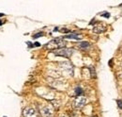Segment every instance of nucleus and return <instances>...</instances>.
<instances>
[{"label": "nucleus", "instance_id": "obj_1", "mask_svg": "<svg viewBox=\"0 0 122 117\" xmlns=\"http://www.w3.org/2000/svg\"><path fill=\"white\" fill-rule=\"evenodd\" d=\"M66 45V42L64 41L63 38H56V39H54L52 41H50L48 44H46V48L48 49H54L55 50H57V49H60V48H64Z\"/></svg>", "mask_w": 122, "mask_h": 117}, {"label": "nucleus", "instance_id": "obj_2", "mask_svg": "<svg viewBox=\"0 0 122 117\" xmlns=\"http://www.w3.org/2000/svg\"><path fill=\"white\" fill-rule=\"evenodd\" d=\"M54 54L56 56H59V57H63V58H71V55L73 54V50L71 48H60L57 50L54 51Z\"/></svg>", "mask_w": 122, "mask_h": 117}, {"label": "nucleus", "instance_id": "obj_3", "mask_svg": "<svg viewBox=\"0 0 122 117\" xmlns=\"http://www.w3.org/2000/svg\"><path fill=\"white\" fill-rule=\"evenodd\" d=\"M23 115H24V117H37V112L33 108L27 107L24 110Z\"/></svg>", "mask_w": 122, "mask_h": 117}, {"label": "nucleus", "instance_id": "obj_4", "mask_svg": "<svg viewBox=\"0 0 122 117\" xmlns=\"http://www.w3.org/2000/svg\"><path fill=\"white\" fill-rule=\"evenodd\" d=\"M86 97H84V96H78L76 99H75V101H74V106L76 108H78V109H80V108H83L86 105Z\"/></svg>", "mask_w": 122, "mask_h": 117}, {"label": "nucleus", "instance_id": "obj_5", "mask_svg": "<svg viewBox=\"0 0 122 117\" xmlns=\"http://www.w3.org/2000/svg\"><path fill=\"white\" fill-rule=\"evenodd\" d=\"M41 115L43 117H51L52 114H53V110H52L50 107L45 106V107L41 108Z\"/></svg>", "mask_w": 122, "mask_h": 117}, {"label": "nucleus", "instance_id": "obj_6", "mask_svg": "<svg viewBox=\"0 0 122 117\" xmlns=\"http://www.w3.org/2000/svg\"><path fill=\"white\" fill-rule=\"evenodd\" d=\"M82 38V36L81 35H78V34H75V33H71V34H70V35H65L64 37H63V39L65 40V39H74V40H80Z\"/></svg>", "mask_w": 122, "mask_h": 117}, {"label": "nucleus", "instance_id": "obj_7", "mask_svg": "<svg viewBox=\"0 0 122 117\" xmlns=\"http://www.w3.org/2000/svg\"><path fill=\"white\" fill-rule=\"evenodd\" d=\"M104 31H105V28L102 27V25L96 26V27H94V29H93V32H95V33H102V32H104Z\"/></svg>", "mask_w": 122, "mask_h": 117}, {"label": "nucleus", "instance_id": "obj_8", "mask_svg": "<svg viewBox=\"0 0 122 117\" xmlns=\"http://www.w3.org/2000/svg\"><path fill=\"white\" fill-rule=\"evenodd\" d=\"M89 43L88 42H82V43H80L79 44V46H80V48H83V49H86V48H88L89 47Z\"/></svg>", "mask_w": 122, "mask_h": 117}, {"label": "nucleus", "instance_id": "obj_9", "mask_svg": "<svg viewBox=\"0 0 122 117\" xmlns=\"http://www.w3.org/2000/svg\"><path fill=\"white\" fill-rule=\"evenodd\" d=\"M89 71H90V75H91V77H96V71H95V69L93 68V67H89Z\"/></svg>", "mask_w": 122, "mask_h": 117}, {"label": "nucleus", "instance_id": "obj_10", "mask_svg": "<svg viewBox=\"0 0 122 117\" xmlns=\"http://www.w3.org/2000/svg\"><path fill=\"white\" fill-rule=\"evenodd\" d=\"M117 106H118V108L119 109H121L122 110V100H117Z\"/></svg>", "mask_w": 122, "mask_h": 117}, {"label": "nucleus", "instance_id": "obj_11", "mask_svg": "<svg viewBox=\"0 0 122 117\" xmlns=\"http://www.w3.org/2000/svg\"><path fill=\"white\" fill-rule=\"evenodd\" d=\"M42 35H43V33H42V32H40V33H38V34H35V35H34V38L37 39V38H39L40 36H42Z\"/></svg>", "mask_w": 122, "mask_h": 117}, {"label": "nucleus", "instance_id": "obj_12", "mask_svg": "<svg viewBox=\"0 0 122 117\" xmlns=\"http://www.w3.org/2000/svg\"><path fill=\"white\" fill-rule=\"evenodd\" d=\"M75 92H76V94H82V93H83V91H82V89H81V88H77Z\"/></svg>", "mask_w": 122, "mask_h": 117}, {"label": "nucleus", "instance_id": "obj_13", "mask_svg": "<svg viewBox=\"0 0 122 117\" xmlns=\"http://www.w3.org/2000/svg\"><path fill=\"white\" fill-rule=\"evenodd\" d=\"M102 16H104V17H106V18H109L110 17V14L108 13V12H103V13H102Z\"/></svg>", "mask_w": 122, "mask_h": 117}, {"label": "nucleus", "instance_id": "obj_14", "mask_svg": "<svg viewBox=\"0 0 122 117\" xmlns=\"http://www.w3.org/2000/svg\"><path fill=\"white\" fill-rule=\"evenodd\" d=\"M60 31L61 32H66V33H70V32H71V30H69V29H62Z\"/></svg>", "mask_w": 122, "mask_h": 117}, {"label": "nucleus", "instance_id": "obj_15", "mask_svg": "<svg viewBox=\"0 0 122 117\" xmlns=\"http://www.w3.org/2000/svg\"><path fill=\"white\" fill-rule=\"evenodd\" d=\"M93 117H96V116H93Z\"/></svg>", "mask_w": 122, "mask_h": 117}]
</instances>
